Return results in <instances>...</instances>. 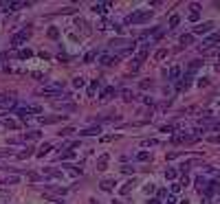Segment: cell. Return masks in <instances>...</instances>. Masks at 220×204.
<instances>
[{
  "label": "cell",
  "instance_id": "obj_4",
  "mask_svg": "<svg viewBox=\"0 0 220 204\" xmlns=\"http://www.w3.org/2000/svg\"><path fill=\"white\" fill-rule=\"evenodd\" d=\"M40 136H42V132H26L18 138H11V143H31V141H38Z\"/></svg>",
  "mask_w": 220,
  "mask_h": 204
},
{
  "label": "cell",
  "instance_id": "obj_38",
  "mask_svg": "<svg viewBox=\"0 0 220 204\" xmlns=\"http://www.w3.org/2000/svg\"><path fill=\"white\" fill-rule=\"evenodd\" d=\"M178 184H180V187H187V184H189V176H187V173H183V178H180V182H178Z\"/></svg>",
  "mask_w": 220,
  "mask_h": 204
},
{
  "label": "cell",
  "instance_id": "obj_8",
  "mask_svg": "<svg viewBox=\"0 0 220 204\" xmlns=\"http://www.w3.org/2000/svg\"><path fill=\"white\" fill-rule=\"evenodd\" d=\"M191 77H194V72H185V75L180 77V81H178V90H187L189 86H191Z\"/></svg>",
  "mask_w": 220,
  "mask_h": 204
},
{
  "label": "cell",
  "instance_id": "obj_50",
  "mask_svg": "<svg viewBox=\"0 0 220 204\" xmlns=\"http://www.w3.org/2000/svg\"><path fill=\"white\" fill-rule=\"evenodd\" d=\"M183 187H180V184H172V193H178Z\"/></svg>",
  "mask_w": 220,
  "mask_h": 204
},
{
  "label": "cell",
  "instance_id": "obj_19",
  "mask_svg": "<svg viewBox=\"0 0 220 204\" xmlns=\"http://www.w3.org/2000/svg\"><path fill=\"white\" fill-rule=\"evenodd\" d=\"M73 158H75V152H73V149H64L60 154V160H73Z\"/></svg>",
  "mask_w": 220,
  "mask_h": 204
},
{
  "label": "cell",
  "instance_id": "obj_15",
  "mask_svg": "<svg viewBox=\"0 0 220 204\" xmlns=\"http://www.w3.org/2000/svg\"><path fill=\"white\" fill-rule=\"evenodd\" d=\"M51 149H53V145H51V143H44V145L40 147V149L35 152V156H38V158H44V156H46V154H49Z\"/></svg>",
  "mask_w": 220,
  "mask_h": 204
},
{
  "label": "cell",
  "instance_id": "obj_52",
  "mask_svg": "<svg viewBox=\"0 0 220 204\" xmlns=\"http://www.w3.org/2000/svg\"><path fill=\"white\" fill-rule=\"evenodd\" d=\"M148 204H161V200H159V198H152V200H150Z\"/></svg>",
  "mask_w": 220,
  "mask_h": 204
},
{
  "label": "cell",
  "instance_id": "obj_28",
  "mask_svg": "<svg viewBox=\"0 0 220 204\" xmlns=\"http://www.w3.org/2000/svg\"><path fill=\"white\" fill-rule=\"evenodd\" d=\"M176 176H178L176 169H172V167H170V169H165V178H167V180H176Z\"/></svg>",
  "mask_w": 220,
  "mask_h": 204
},
{
  "label": "cell",
  "instance_id": "obj_35",
  "mask_svg": "<svg viewBox=\"0 0 220 204\" xmlns=\"http://www.w3.org/2000/svg\"><path fill=\"white\" fill-rule=\"evenodd\" d=\"M95 57H97V51H90V53H86V57H84V62H86V64H90V62H93Z\"/></svg>",
  "mask_w": 220,
  "mask_h": 204
},
{
  "label": "cell",
  "instance_id": "obj_41",
  "mask_svg": "<svg viewBox=\"0 0 220 204\" xmlns=\"http://www.w3.org/2000/svg\"><path fill=\"white\" fill-rule=\"evenodd\" d=\"M189 9H191L194 13H200V5H198V2H191V5H189Z\"/></svg>",
  "mask_w": 220,
  "mask_h": 204
},
{
  "label": "cell",
  "instance_id": "obj_43",
  "mask_svg": "<svg viewBox=\"0 0 220 204\" xmlns=\"http://www.w3.org/2000/svg\"><path fill=\"white\" fill-rule=\"evenodd\" d=\"M174 129H176V125H163L161 132H174Z\"/></svg>",
  "mask_w": 220,
  "mask_h": 204
},
{
  "label": "cell",
  "instance_id": "obj_20",
  "mask_svg": "<svg viewBox=\"0 0 220 204\" xmlns=\"http://www.w3.org/2000/svg\"><path fill=\"white\" fill-rule=\"evenodd\" d=\"M112 95H115V86H108V88H104V90H101V99H104V101H106V99H110Z\"/></svg>",
  "mask_w": 220,
  "mask_h": 204
},
{
  "label": "cell",
  "instance_id": "obj_46",
  "mask_svg": "<svg viewBox=\"0 0 220 204\" xmlns=\"http://www.w3.org/2000/svg\"><path fill=\"white\" fill-rule=\"evenodd\" d=\"M198 18H200V13H194V11L189 13V20H191V22H198Z\"/></svg>",
  "mask_w": 220,
  "mask_h": 204
},
{
  "label": "cell",
  "instance_id": "obj_48",
  "mask_svg": "<svg viewBox=\"0 0 220 204\" xmlns=\"http://www.w3.org/2000/svg\"><path fill=\"white\" fill-rule=\"evenodd\" d=\"M108 26H110L108 20H101V22H99V29H108Z\"/></svg>",
  "mask_w": 220,
  "mask_h": 204
},
{
  "label": "cell",
  "instance_id": "obj_13",
  "mask_svg": "<svg viewBox=\"0 0 220 204\" xmlns=\"http://www.w3.org/2000/svg\"><path fill=\"white\" fill-rule=\"evenodd\" d=\"M108 160H110V156H108V154H101V156L97 158V169H99V171H104L106 167H108Z\"/></svg>",
  "mask_w": 220,
  "mask_h": 204
},
{
  "label": "cell",
  "instance_id": "obj_39",
  "mask_svg": "<svg viewBox=\"0 0 220 204\" xmlns=\"http://www.w3.org/2000/svg\"><path fill=\"white\" fill-rule=\"evenodd\" d=\"M121 95H123V99H125V101H132V99H134V95H132L130 90H123Z\"/></svg>",
  "mask_w": 220,
  "mask_h": 204
},
{
  "label": "cell",
  "instance_id": "obj_2",
  "mask_svg": "<svg viewBox=\"0 0 220 204\" xmlns=\"http://www.w3.org/2000/svg\"><path fill=\"white\" fill-rule=\"evenodd\" d=\"M29 38H31V29H22V31H18L13 38H11V46H13V48H20V46H22L26 40H29Z\"/></svg>",
  "mask_w": 220,
  "mask_h": 204
},
{
  "label": "cell",
  "instance_id": "obj_17",
  "mask_svg": "<svg viewBox=\"0 0 220 204\" xmlns=\"http://www.w3.org/2000/svg\"><path fill=\"white\" fill-rule=\"evenodd\" d=\"M178 79H180V68L178 66L170 68V81H178Z\"/></svg>",
  "mask_w": 220,
  "mask_h": 204
},
{
  "label": "cell",
  "instance_id": "obj_51",
  "mask_svg": "<svg viewBox=\"0 0 220 204\" xmlns=\"http://www.w3.org/2000/svg\"><path fill=\"white\" fill-rule=\"evenodd\" d=\"M211 143H216V145H220V136H211Z\"/></svg>",
  "mask_w": 220,
  "mask_h": 204
},
{
  "label": "cell",
  "instance_id": "obj_22",
  "mask_svg": "<svg viewBox=\"0 0 220 204\" xmlns=\"http://www.w3.org/2000/svg\"><path fill=\"white\" fill-rule=\"evenodd\" d=\"M33 55V51H29V48H20L18 51V59H29Z\"/></svg>",
  "mask_w": 220,
  "mask_h": 204
},
{
  "label": "cell",
  "instance_id": "obj_49",
  "mask_svg": "<svg viewBox=\"0 0 220 204\" xmlns=\"http://www.w3.org/2000/svg\"><path fill=\"white\" fill-rule=\"evenodd\" d=\"M143 101H145V105H154V99H152V97H145Z\"/></svg>",
  "mask_w": 220,
  "mask_h": 204
},
{
  "label": "cell",
  "instance_id": "obj_31",
  "mask_svg": "<svg viewBox=\"0 0 220 204\" xmlns=\"http://www.w3.org/2000/svg\"><path fill=\"white\" fill-rule=\"evenodd\" d=\"M73 86H75V88H84L86 86V79L84 77H75V79H73Z\"/></svg>",
  "mask_w": 220,
  "mask_h": 204
},
{
  "label": "cell",
  "instance_id": "obj_18",
  "mask_svg": "<svg viewBox=\"0 0 220 204\" xmlns=\"http://www.w3.org/2000/svg\"><path fill=\"white\" fill-rule=\"evenodd\" d=\"M132 187H134V182H132V180H128V182L123 184V187L119 189V193H121V196H128V193L132 191Z\"/></svg>",
  "mask_w": 220,
  "mask_h": 204
},
{
  "label": "cell",
  "instance_id": "obj_16",
  "mask_svg": "<svg viewBox=\"0 0 220 204\" xmlns=\"http://www.w3.org/2000/svg\"><path fill=\"white\" fill-rule=\"evenodd\" d=\"M55 108L57 110H62V112H73V110H75V103H55Z\"/></svg>",
  "mask_w": 220,
  "mask_h": 204
},
{
  "label": "cell",
  "instance_id": "obj_44",
  "mask_svg": "<svg viewBox=\"0 0 220 204\" xmlns=\"http://www.w3.org/2000/svg\"><path fill=\"white\" fill-rule=\"evenodd\" d=\"M121 169H123V173H134V167H130V165H123Z\"/></svg>",
  "mask_w": 220,
  "mask_h": 204
},
{
  "label": "cell",
  "instance_id": "obj_40",
  "mask_svg": "<svg viewBox=\"0 0 220 204\" xmlns=\"http://www.w3.org/2000/svg\"><path fill=\"white\" fill-rule=\"evenodd\" d=\"M5 127H9V129H18V123H15V121H5Z\"/></svg>",
  "mask_w": 220,
  "mask_h": 204
},
{
  "label": "cell",
  "instance_id": "obj_26",
  "mask_svg": "<svg viewBox=\"0 0 220 204\" xmlns=\"http://www.w3.org/2000/svg\"><path fill=\"white\" fill-rule=\"evenodd\" d=\"M101 189L104 191H112L115 189V180H101Z\"/></svg>",
  "mask_w": 220,
  "mask_h": 204
},
{
  "label": "cell",
  "instance_id": "obj_54",
  "mask_svg": "<svg viewBox=\"0 0 220 204\" xmlns=\"http://www.w3.org/2000/svg\"><path fill=\"white\" fill-rule=\"evenodd\" d=\"M218 59H220V53H218Z\"/></svg>",
  "mask_w": 220,
  "mask_h": 204
},
{
  "label": "cell",
  "instance_id": "obj_10",
  "mask_svg": "<svg viewBox=\"0 0 220 204\" xmlns=\"http://www.w3.org/2000/svg\"><path fill=\"white\" fill-rule=\"evenodd\" d=\"M46 191L49 193H53V196H57V198H62V196H66V187H57V184H46Z\"/></svg>",
  "mask_w": 220,
  "mask_h": 204
},
{
  "label": "cell",
  "instance_id": "obj_23",
  "mask_svg": "<svg viewBox=\"0 0 220 204\" xmlns=\"http://www.w3.org/2000/svg\"><path fill=\"white\" fill-rule=\"evenodd\" d=\"M194 182H196V187H198L200 191H203V189L207 187V184H209V180H207V178H203V176H198V178H196Z\"/></svg>",
  "mask_w": 220,
  "mask_h": 204
},
{
  "label": "cell",
  "instance_id": "obj_25",
  "mask_svg": "<svg viewBox=\"0 0 220 204\" xmlns=\"http://www.w3.org/2000/svg\"><path fill=\"white\" fill-rule=\"evenodd\" d=\"M178 24H180V15L178 13L170 15V29H174V26H178Z\"/></svg>",
  "mask_w": 220,
  "mask_h": 204
},
{
  "label": "cell",
  "instance_id": "obj_6",
  "mask_svg": "<svg viewBox=\"0 0 220 204\" xmlns=\"http://www.w3.org/2000/svg\"><path fill=\"white\" fill-rule=\"evenodd\" d=\"M0 110H15V99L7 97V95H0Z\"/></svg>",
  "mask_w": 220,
  "mask_h": 204
},
{
  "label": "cell",
  "instance_id": "obj_9",
  "mask_svg": "<svg viewBox=\"0 0 220 204\" xmlns=\"http://www.w3.org/2000/svg\"><path fill=\"white\" fill-rule=\"evenodd\" d=\"M66 119V114H55V116H40V123H44V125H51V123H60V121H64Z\"/></svg>",
  "mask_w": 220,
  "mask_h": 204
},
{
  "label": "cell",
  "instance_id": "obj_36",
  "mask_svg": "<svg viewBox=\"0 0 220 204\" xmlns=\"http://www.w3.org/2000/svg\"><path fill=\"white\" fill-rule=\"evenodd\" d=\"M139 88H141V90H148V88H152V81H150V79H143V81L139 83Z\"/></svg>",
  "mask_w": 220,
  "mask_h": 204
},
{
  "label": "cell",
  "instance_id": "obj_1",
  "mask_svg": "<svg viewBox=\"0 0 220 204\" xmlns=\"http://www.w3.org/2000/svg\"><path fill=\"white\" fill-rule=\"evenodd\" d=\"M152 18V9H141V11H134L132 15H128V24H145Z\"/></svg>",
  "mask_w": 220,
  "mask_h": 204
},
{
  "label": "cell",
  "instance_id": "obj_33",
  "mask_svg": "<svg viewBox=\"0 0 220 204\" xmlns=\"http://www.w3.org/2000/svg\"><path fill=\"white\" fill-rule=\"evenodd\" d=\"M18 182H20V178H18V176H9V178L2 180V184H18Z\"/></svg>",
  "mask_w": 220,
  "mask_h": 204
},
{
  "label": "cell",
  "instance_id": "obj_29",
  "mask_svg": "<svg viewBox=\"0 0 220 204\" xmlns=\"http://www.w3.org/2000/svg\"><path fill=\"white\" fill-rule=\"evenodd\" d=\"M191 42H194V33H187V35H183V38H180V44H183V46H187V44H191Z\"/></svg>",
  "mask_w": 220,
  "mask_h": 204
},
{
  "label": "cell",
  "instance_id": "obj_47",
  "mask_svg": "<svg viewBox=\"0 0 220 204\" xmlns=\"http://www.w3.org/2000/svg\"><path fill=\"white\" fill-rule=\"evenodd\" d=\"M198 86H200V88H203V86H209V79H205V77L198 79Z\"/></svg>",
  "mask_w": 220,
  "mask_h": 204
},
{
  "label": "cell",
  "instance_id": "obj_12",
  "mask_svg": "<svg viewBox=\"0 0 220 204\" xmlns=\"http://www.w3.org/2000/svg\"><path fill=\"white\" fill-rule=\"evenodd\" d=\"M108 7H112V2H95V5H93V11H95V13H106Z\"/></svg>",
  "mask_w": 220,
  "mask_h": 204
},
{
  "label": "cell",
  "instance_id": "obj_27",
  "mask_svg": "<svg viewBox=\"0 0 220 204\" xmlns=\"http://www.w3.org/2000/svg\"><path fill=\"white\" fill-rule=\"evenodd\" d=\"M99 86H101V81H99V79H93V83H90V88H88V95L93 97V95H95V90H97Z\"/></svg>",
  "mask_w": 220,
  "mask_h": 204
},
{
  "label": "cell",
  "instance_id": "obj_53",
  "mask_svg": "<svg viewBox=\"0 0 220 204\" xmlns=\"http://www.w3.org/2000/svg\"><path fill=\"white\" fill-rule=\"evenodd\" d=\"M174 202H176V198H174V196H170V198H167V204H174Z\"/></svg>",
  "mask_w": 220,
  "mask_h": 204
},
{
  "label": "cell",
  "instance_id": "obj_21",
  "mask_svg": "<svg viewBox=\"0 0 220 204\" xmlns=\"http://www.w3.org/2000/svg\"><path fill=\"white\" fill-rule=\"evenodd\" d=\"M31 156H33V149H31V147H26V149H24V152H20V154H15V158H20V160H24V158H31Z\"/></svg>",
  "mask_w": 220,
  "mask_h": 204
},
{
  "label": "cell",
  "instance_id": "obj_34",
  "mask_svg": "<svg viewBox=\"0 0 220 204\" xmlns=\"http://www.w3.org/2000/svg\"><path fill=\"white\" fill-rule=\"evenodd\" d=\"M75 132H77V129H75V127H64V129H62V132H60V136H73V134H75Z\"/></svg>",
  "mask_w": 220,
  "mask_h": 204
},
{
  "label": "cell",
  "instance_id": "obj_45",
  "mask_svg": "<svg viewBox=\"0 0 220 204\" xmlns=\"http://www.w3.org/2000/svg\"><path fill=\"white\" fill-rule=\"evenodd\" d=\"M5 156H13L11 149H0V158H5Z\"/></svg>",
  "mask_w": 220,
  "mask_h": 204
},
{
  "label": "cell",
  "instance_id": "obj_3",
  "mask_svg": "<svg viewBox=\"0 0 220 204\" xmlns=\"http://www.w3.org/2000/svg\"><path fill=\"white\" fill-rule=\"evenodd\" d=\"M196 134H187V132H178V134H174L172 136V143L174 145H180V143H194L196 141Z\"/></svg>",
  "mask_w": 220,
  "mask_h": 204
},
{
  "label": "cell",
  "instance_id": "obj_37",
  "mask_svg": "<svg viewBox=\"0 0 220 204\" xmlns=\"http://www.w3.org/2000/svg\"><path fill=\"white\" fill-rule=\"evenodd\" d=\"M57 35H60V31L55 29V26H51V29H49V38H51V40H55Z\"/></svg>",
  "mask_w": 220,
  "mask_h": 204
},
{
  "label": "cell",
  "instance_id": "obj_32",
  "mask_svg": "<svg viewBox=\"0 0 220 204\" xmlns=\"http://www.w3.org/2000/svg\"><path fill=\"white\" fill-rule=\"evenodd\" d=\"M154 57H156L159 62H161V59H165V57H167V48H159L156 53H154Z\"/></svg>",
  "mask_w": 220,
  "mask_h": 204
},
{
  "label": "cell",
  "instance_id": "obj_42",
  "mask_svg": "<svg viewBox=\"0 0 220 204\" xmlns=\"http://www.w3.org/2000/svg\"><path fill=\"white\" fill-rule=\"evenodd\" d=\"M141 145L143 147H152V145H156V141H154V138H148V141H143Z\"/></svg>",
  "mask_w": 220,
  "mask_h": 204
},
{
  "label": "cell",
  "instance_id": "obj_30",
  "mask_svg": "<svg viewBox=\"0 0 220 204\" xmlns=\"http://www.w3.org/2000/svg\"><path fill=\"white\" fill-rule=\"evenodd\" d=\"M136 160H139V162H145V160H150V152H139V154H136Z\"/></svg>",
  "mask_w": 220,
  "mask_h": 204
},
{
  "label": "cell",
  "instance_id": "obj_14",
  "mask_svg": "<svg viewBox=\"0 0 220 204\" xmlns=\"http://www.w3.org/2000/svg\"><path fill=\"white\" fill-rule=\"evenodd\" d=\"M97 134H101V127H88V129H81L79 136H97Z\"/></svg>",
  "mask_w": 220,
  "mask_h": 204
},
{
  "label": "cell",
  "instance_id": "obj_7",
  "mask_svg": "<svg viewBox=\"0 0 220 204\" xmlns=\"http://www.w3.org/2000/svg\"><path fill=\"white\" fill-rule=\"evenodd\" d=\"M218 42H220V33H211V35H207V38L203 40V46H200V51H203V48L207 51L211 44H218Z\"/></svg>",
  "mask_w": 220,
  "mask_h": 204
},
{
  "label": "cell",
  "instance_id": "obj_5",
  "mask_svg": "<svg viewBox=\"0 0 220 204\" xmlns=\"http://www.w3.org/2000/svg\"><path fill=\"white\" fill-rule=\"evenodd\" d=\"M214 26H216L214 22H200L194 26V35H207V33L214 31Z\"/></svg>",
  "mask_w": 220,
  "mask_h": 204
},
{
  "label": "cell",
  "instance_id": "obj_24",
  "mask_svg": "<svg viewBox=\"0 0 220 204\" xmlns=\"http://www.w3.org/2000/svg\"><path fill=\"white\" fill-rule=\"evenodd\" d=\"M200 66H203V62H200V59H194V62H191L189 64V68H187V72H196Z\"/></svg>",
  "mask_w": 220,
  "mask_h": 204
},
{
  "label": "cell",
  "instance_id": "obj_11",
  "mask_svg": "<svg viewBox=\"0 0 220 204\" xmlns=\"http://www.w3.org/2000/svg\"><path fill=\"white\" fill-rule=\"evenodd\" d=\"M117 62H119L117 55H101V57H99V64H101V66H112Z\"/></svg>",
  "mask_w": 220,
  "mask_h": 204
}]
</instances>
